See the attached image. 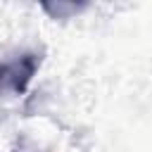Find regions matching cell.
<instances>
[{
	"instance_id": "obj_1",
	"label": "cell",
	"mask_w": 152,
	"mask_h": 152,
	"mask_svg": "<svg viewBox=\"0 0 152 152\" xmlns=\"http://www.w3.org/2000/svg\"><path fill=\"white\" fill-rule=\"evenodd\" d=\"M38 66H40V55L36 52H26L19 59L7 62V64L0 62V88H10L12 93L21 95L28 88L31 78L36 76Z\"/></svg>"
}]
</instances>
